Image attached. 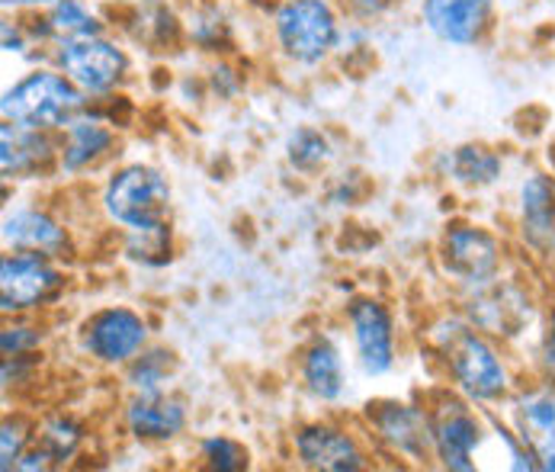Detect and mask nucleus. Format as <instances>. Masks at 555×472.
Here are the masks:
<instances>
[{"label": "nucleus", "instance_id": "f257e3e1", "mask_svg": "<svg viewBox=\"0 0 555 472\" xmlns=\"http://www.w3.org/2000/svg\"><path fill=\"white\" fill-rule=\"evenodd\" d=\"M427 344L443 363L453 390L476 401L478 408L498 411L520 386L498 341L478 331L466 315H440L437 321H430Z\"/></svg>", "mask_w": 555, "mask_h": 472}, {"label": "nucleus", "instance_id": "f03ea898", "mask_svg": "<svg viewBox=\"0 0 555 472\" xmlns=\"http://www.w3.org/2000/svg\"><path fill=\"white\" fill-rule=\"evenodd\" d=\"M340 0H276L270 7V39L289 68L315 72L340 52Z\"/></svg>", "mask_w": 555, "mask_h": 472}, {"label": "nucleus", "instance_id": "7ed1b4c3", "mask_svg": "<svg viewBox=\"0 0 555 472\" xmlns=\"http://www.w3.org/2000/svg\"><path fill=\"white\" fill-rule=\"evenodd\" d=\"M87 106H90V100L52 62H39V65H29L20 78L3 87L0 119L23 126V129H39V132L59 136Z\"/></svg>", "mask_w": 555, "mask_h": 472}, {"label": "nucleus", "instance_id": "20e7f679", "mask_svg": "<svg viewBox=\"0 0 555 472\" xmlns=\"http://www.w3.org/2000/svg\"><path fill=\"white\" fill-rule=\"evenodd\" d=\"M170 183L164 170L145 161L119 164L103 190H100V209L103 216L119 226L126 235H145V232H167L170 229Z\"/></svg>", "mask_w": 555, "mask_h": 472}, {"label": "nucleus", "instance_id": "39448f33", "mask_svg": "<svg viewBox=\"0 0 555 472\" xmlns=\"http://www.w3.org/2000/svg\"><path fill=\"white\" fill-rule=\"evenodd\" d=\"M49 62L72 80L90 103L113 100L132 78V55L113 33L55 42L49 52Z\"/></svg>", "mask_w": 555, "mask_h": 472}, {"label": "nucleus", "instance_id": "423d86ee", "mask_svg": "<svg viewBox=\"0 0 555 472\" xmlns=\"http://www.w3.org/2000/svg\"><path fill=\"white\" fill-rule=\"evenodd\" d=\"M427 411L437 467L450 472L476 470L481 447L494 437L488 408H478L476 401H469L456 390H440L427 401Z\"/></svg>", "mask_w": 555, "mask_h": 472}, {"label": "nucleus", "instance_id": "0eeeda50", "mask_svg": "<svg viewBox=\"0 0 555 472\" xmlns=\"http://www.w3.org/2000/svg\"><path fill=\"white\" fill-rule=\"evenodd\" d=\"M440 273L463 293L481 290L507 273V244L478 222H450L437 244Z\"/></svg>", "mask_w": 555, "mask_h": 472}, {"label": "nucleus", "instance_id": "6e6552de", "mask_svg": "<svg viewBox=\"0 0 555 472\" xmlns=\"http://www.w3.org/2000/svg\"><path fill=\"white\" fill-rule=\"evenodd\" d=\"M152 344L149 318L132 306H100L78 328L80 354L100 367H129Z\"/></svg>", "mask_w": 555, "mask_h": 472}, {"label": "nucleus", "instance_id": "1a4fd4ad", "mask_svg": "<svg viewBox=\"0 0 555 472\" xmlns=\"http://www.w3.org/2000/svg\"><path fill=\"white\" fill-rule=\"evenodd\" d=\"M68 286L55 257L33 251H7L0 260V312L29 315L55 306Z\"/></svg>", "mask_w": 555, "mask_h": 472}, {"label": "nucleus", "instance_id": "9d476101", "mask_svg": "<svg viewBox=\"0 0 555 472\" xmlns=\"http://www.w3.org/2000/svg\"><path fill=\"white\" fill-rule=\"evenodd\" d=\"M350 347L363 377H389L398 363V331L392 309L376 296H353L344 306Z\"/></svg>", "mask_w": 555, "mask_h": 472}, {"label": "nucleus", "instance_id": "9b49d317", "mask_svg": "<svg viewBox=\"0 0 555 472\" xmlns=\"http://www.w3.org/2000/svg\"><path fill=\"white\" fill-rule=\"evenodd\" d=\"M363 421L370 434L408 463H430L434 460V437H430V411L417 401L376 398L363 408Z\"/></svg>", "mask_w": 555, "mask_h": 472}, {"label": "nucleus", "instance_id": "f8f14e48", "mask_svg": "<svg viewBox=\"0 0 555 472\" xmlns=\"http://www.w3.org/2000/svg\"><path fill=\"white\" fill-rule=\"evenodd\" d=\"M501 0H417V23L450 49H478L498 29Z\"/></svg>", "mask_w": 555, "mask_h": 472}, {"label": "nucleus", "instance_id": "ddd939ff", "mask_svg": "<svg viewBox=\"0 0 555 472\" xmlns=\"http://www.w3.org/2000/svg\"><path fill=\"white\" fill-rule=\"evenodd\" d=\"M463 315L476 324L478 331L491 334L494 341H514L527 334V328L537 321V299L527 293L524 283L511 280L507 273L481 290L466 293Z\"/></svg>", "mask_w": 555, "mask_h": 472}, {"label": "nucleus", "instance_id": "4468645a", "mask_svg": "<svg viewBox=\"0 0 555 472\" xmlns=\"http://www.w3.org/2000/svg\"><path fill=\"white\" fill-rule=\"evenodd\" d=\"M507 421L533 454L537 467L555 472V386L537 377L533 383H520L507 401Z\"/></svg>", "mask_w": 555, "mask_h": 472}, {"label": "nucleus", "instance_id": "2eb2a0df", "mask_svg": "<svg viewBox=\"0 0 555 472\" xmlns=\"http://www.w3.org/2000/svg\"><path fill=\"white\" fill-rule=\"evenodd\" d=\"M116 149H119L116 119L100 103H90L59 132V174L68 177L90 174L116 155Z\"/></svg>", "mask_w": 555, "mask_h": 472}, {"label": "nucleus", "instance_id": "dca6fc26", "mask_svg": "<svg viewBox=\"0 0 555 472\" xmlns=\"http://www.w3.org/2000/svg\"><path fill=\"white\" fill-rule=\"evenodd\" d=\"M293 457L302 470L360 472L370 467V454L357 434L331 421H309L293 434Z\"/></svg>", "mask_w": 555, "mask_h": 472}, {"label": "nucleus", "instance_id": "f3484780", "mask_svg": "<svg viewBox=\"0 0 555 472\" xmlns=\"http://www.w3.org/2000/svg\"><path fill=\"white\" fill-rule=\"evenodd\" d=\"M517 232L537 257L555 254V174L537 167L517 187Z\"/></svg>", "mask_w": 555, "mask_h": 472}, {"label": "nucleus", "instance_id": "a211bd4d", "mask_svg": "<svg viewBox=\"0 0 555 472\" xmlns=\"http://www.w3.org/2000/svg\"><path fill=\"white\" fill-rule=\"evenodd\" d=\"M59 170V136L23 129L13 123L0 126V174L3 180H39Z\"/></svg>", "mask_w": 555, "mask_h": 472}, {"label": "nucleus", "instance_id": "6ab92c4d", "mask_svg": "<svg viewBox=\"0 0 555 472\" xmlns=\"http://www.w3.org/2000/svg\"><path fill=\"white\" fill-rule=\"evenodd\" d=\"M126 431L142 444H170L186 431L190 411L180 395L167 393H135L122 408Z\"/></svg>", "mask_w": 555, "mask_h": 472}, {"label": "nucleus", "instance_id": "aec40b11", "mask_svg": "<svg viewBox=\"0 0 555 472\" xmlns=\"http://www.w3.org/2000/svg\"><path fill=\"white\" fill-rule=\"evenodd\" d=\"M3 247L7 251H33L46 257H68L72 254V235L68 229L39 206H13L3 213Z\"/></svg>", "mask_w": 555, "mask_h": 472}, {"label": "nucleus", "instance_id": "412c9836", "mask_svg": "<svg viewBox=\"0 0 555 472\" xmlns=\"http://www.w3.org/2000/svg\"><path fill=\"white\" fill-rule=\"evenodd\" d=\"M29 23H33V33L39 39V46L49 49V52H52L55 42L109 33V23H106L103 10L93 0H59L42 13H29Z\"/></svg>", "mask_w": 555, "mask_h": 472}, {"label": "nucleus", "instance_id": "4be33fe9", "mask_svg": "<svg viewBox=\"0 0 555 472\" xmlns=\"http://www.w3.org/2000/svg\"><path fill=\"white\" fill-rule=\"evenodd\" d=\"M299 380H302V390L324 405H334L344 398L347 393L344 350L327 334H318L299 350Z\"/></svg>", "mask_w": 555, "mask_h": 472}, {"label": "nucleus", "instance_id": "5701e85b", "mask_svg": "<svg viewBox=\"0 0 555 472\" xmlns=\"http://www.w3.org/2000/svg\"><path fill=\"white\" fill-rule=\"evenodd\" d=\"M440 174L463 190H491L504 177V155L488 142H463L440 155Z\"/></svg>", "mask_w": 555, "mask_h": 472}, {"label": "nucleus", "instance_id": "b1692460", "mask_svg": "<svg viewBox=\"0 0 555 472\" xmlns=\"http://www.w3.org/2000/svg\"><path fill=\"white\" fill-rule=\"evenodd\" d=\"M83 437H87L83 424L75 414H65V411L49 414V418H42L36 424V444L52 457L55 467H65V463H72L78 457L80 447H83Z\"/></svg>", "mask_w": 555, "mask_h": 472}, {"label": "nucleus", "instance_id": "393cba45", "mask_svg": "<svg viewBox=\"0 0 555 472\" xmlns=\"http://www.w3.org/2000/svg\"><path fill=\"white\" fill-rule=\"evenodd\" d=\"M177 373V357L164 347H145L129 367H126V383L132 393H160Z\"/></svg>", "mask_w": 555, "mask_h": 472}, {"label": "nucleus", "instance_id": "a878e982", "mask_svg": "<svg viewBox=\"0 0 555 472\" xmlns=\"http://www.w3.org/2000/svg\"><path fill=\"white\" fill-rule=\"evenodd\" d=\"M334 145L327 139V132H321L315 126H299L296 132H289L286 139V161L293 170L299 174H318L331 164Z\"/></svg>", "mask_w": 555, "mask_h": 472}, {"label": "nucleus", "instance_id": "bb28decb", "mask_svg": "<svg viewBox=\"0 0 555 472\" xmlns=\"http://www.w3.org/2000/svg\"><path fill=\"white\" fill-rule=\"evenodd\" d=\"M199 460H203V467L216 472H241L250 467L247 447L229 434H206L199 441Z\"/></svg>", "mask_w": 555, "mask_h": 472}, {"label": "nucleus", "instance_id": "cd10ccee", "mask_svg": "<svg viewBox=\"0 0 555 472\" xmlns=\"http://www.w3.org/2000/svg\"><path fill=\"white\" fill-rule=\"evenodd\" d=\"M183 29L190 42H196L203 52H222V46L229 42V23L216 10H196L183 20Z\"/></svg>", "mask_w": 555, "mask_h": 472}, {"label": "nucleus", "instance_id": "c85d7f7f", "mask_svg": "<svg viewBox=\"0 0 555 472\" xmlns=\"http://www.w3.org/2000/svg\"><path fill=\"white\" fill-rule=\"evenodd\" d=\"M42 341H46L42 328H39V324L23 321L20 315H13V321H7V324H3V331H0V350H3V357H26V354H39Z\"/></svg>", "mask_w": 555, "mask_h": 472}, {"label": "nucleus", "instance_id": "c756f323", "mask_svg": "<svg viewBox=\"0 0 555 472\" xmlns=\"http://www.w3.org/2000/svg\"><path fill=\"white\" fill-rule=\"evenodd\" d=\"M36 441V428H29L23 418H3V428H0V470L13 472L16 460L23 457V450Z\"/></svg>", "mask_w": 555, "mask_h": 472}, {"label": "nucleus", "instance_id": "7c9ffc66", "mask_svg": "<svg viewBox=\"0 0 555 472\" xmlns=\"http://www.w3.org/2000/svg\"><path fill=\"white\" fill-rule=\"evenodd\" d=\"M537 377L550 380L555 386V303L543 312L540 337H537Z\"/></svg>", "mask_w": 555, "mask_h": 472}, {"label": "nucleus", "instance_id": "2f4dec72", "mask_svg": "<svg viewBox=\"0 0 555 472\" xmlns=\"http://www.w3.org/2000/svg\"><path fill=\"white\" fill-rule=\"evenodd\" d=\"M398 3H404V0H340L347 16L360 20V23H373V20L386 16L389 10H396Z\"/></svg>", "mask_w": 555, "mask_h": 472}, {"label": "nucleus", "instance_id": "473e14b6", "mask_svg": "<svg viewBox=\"0 0 555 472\" xmlns=\"http://www.w3.org/2000/svg\"><path fill=\"white\" fill-rule=\"evenodd\" d=\"M59 0H3V13H42Z\"/></svg>", "mask_w": 555, "mask_h": 472}, {"label": "nucleus", "instance_id": "72a5a7b5", "mask_svg": "<svg viewBox=\"0 0 555 472\" xmlns=\"http://www.w3.org/2000/svg\"><path fill=\"white\" fill-rule=\"evenodd\" d=\"M546 167L555 174V132L550 136V142H546Z\"/></svg>", "mask_w": 555, "mask_h": 472}, {"label": "nucleus", "instance_id": "f704fd0d", "mask_svg": "<svg viewBox=\"0 0 555 472\" xmlns=\"http://www.w3.org/2000/svg\"><path fill=\"white\" fill-rule=\"evenodd\" d=\"M96 7H109V3H119V0H93Z\"/></svg>", "mask_w": 555, "mask_h": 472}, {"label": "nucleus", "instance_id": "c9c22d12", "mask_svg": "<svg viewBox=\"0 0 555 472\" xmlns=\"http://www.w3.org/2000/svg\"><path fill=\"white\" fill-rule=\"evenodd\" d=\"M550 3V10H553V16H555V0H546Z\"/></svg>", "mask_w": 555, "mask_h": 472}, {"label": "nucleus", "instance_id": "e433bc0d", "mask_svg": "<svg viewBox=\"0 0 555 472\" xmlns=\"http://www.w3.org/2000/svg\"><path fill=\"white\" fill-rule=\"evenodd\" d=\"M511 3H533V0H511Z\"/></svg>", "mask_w": 555, "mask_h": 472}]
</instances>
